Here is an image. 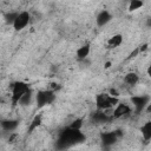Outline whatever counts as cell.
<instances>
[{
    "label": "cell",
    "mask_w": 151,
    "mask_h": 151,
    "mask_svg": "<svg viewBox=\"0 0 151 151\" xmlns=\"http://www.w3.org/2000/svg\"><path fill=\"white\" fill-rule=\"evenodd\" d=\"M122 42H123V35L122 34H114L107 40L106 46H107V48H116V47L120 46Z\"/></svg>",
    "instance_id": "10"
},
{
    "label": "cell",
    "mask_w": 151,
    "mask_h": 151,
    "mask_svg": "<svg viewBox=\"0 0 151 151\" xmlns=\"http://www.w3.org/2000/svg\"><path fill=\"white\" fill-rule=\"evenodd\" d=\"M131 103L134 106L136 113H140L142 111L145 110L146 105L150 103V97L149 96H133L131 98Z\"/></svg>",
    "instance_id": "6"
},
{
    "label": "cell",
    "mask_w": 151,
    "mask_h": 151,
    "mask_svg": "<svg viewBox=\"0 0 151 151\" xmlns=\"http://www.w3.org/2000/svg\"><path fill=\"white\" fill-rule=\"evenodd\" d=\"M0 103H4V99H2L1 97H0Z\"/></svg>",
    "instance_id": "24"
},
{
    "label": "cell",
    "mask_w": 151,
    "mask_h": 151,
    "mask_svg": "<svg viewBox=\"0 0 151 151\" xmlns=\"http://www.w3.org/2000/svg\"><path fill=\"white\" fill-rule=\"evenodd\" d=\"M119 103L118 97H113L110 93H99L96 97V106L98 110H106L114 107Z\"/></svg>",
    "instance_id": "2"
},
{
    "label": "cell",
    "mask_w": 151,
    "mask_h": 151,
    "mask_svg": "<svg viewBox=\"0 0 151 151\" xmlns=\"http://www.w3.org/2000/svg\"><path fill=\"white\" fill-rule=\"evenodd\" d=\"M90 51H91V47H90V44H85L83 46H80L77 51H76V54H77V58L79 60H85L88 54H90Z\"/></svg>",
    "instance_id": "11"
},
{
    "label": "cell",
    "mask_w": 151,
    "mask_h": 151,
    "mask_svg": "<svg viewBox=\"0 0 151 151\" xmlns=\"http://www.w3.org/2000/svg\"><path fill=\"white\" fill-rule=\"evenodd\" d=\"M41 123H42V114L39 113V114H37V116L32 119V122L29 123V125H28V132L32 133L37 127H39V126L41 125Z\"/></svg>",
    "instance_id": "14"
},
{
    "label": "cell",
    "mask_w": 151,
    "mask_h": 151,
    "mask_svg": "<svg viewBox=\"0 0 151 151\" xmlns=\"http://www.w3.org/2000/svg\"><path fill=\"white\" fill-rule=\"evenodd\" d=\"M143 5H144L143 0H130V4H129V11H130V12L137 11V9H139L140 7H143Z\"/></svg>",
    "instance_id": "17"
},
{
    "label": "cell",
    "mask_w": 151,
    "mask_h": 151,
    "mask_svg": "<svg viewBox=\"0 0 151 151\" xmlns=\"http://www.w3.org/2000/svg\"><path fill=\"white\" fill-rule=\"evenodd\" d=\"M138 53H139V50H138V48H136V50H134V51L129 55V59H133V58H136V55H137Z\"/></svg>",
    "instance_id": "21"
},
{
    "label": "cell",
    "mask_w": 151,
    "mask_h": 151,
    "mask_svg": "<svg viewBox=\"0 0 151 151\" xmlns=\"http://www.w3.org/2000/svg\"><path fill=\"white\" fill-rule=\"evenodd\" d=\"M118 137H119V136L117 134L116 131H112V132H104V133L100 134V140H101V143H103L104 146H111V145H113V144L117 142Z\"/></svg>",
    "instance_id": "8"
},
{
    "label": "cell",
    "mask_w": 151,
    "mask_h": 151,
    "mask_svg": "<svg viewBox=\"0 0 151 151\" xmlns=\"http://www.w3.org/2000/svg\"><path fill=\"white\" fill-rule=\"evenodd\" d=\"M17 15H18V12H9V13H7L6 15H5V21L7 22V24H13L14 22V20H15V18H17Z\"/></svg>",
    "instance_id": "18"
},
{
    "label": "cell",
    "mask_w": 151,
    "mask_h": 151,
    "mask_svg": "<svg viewBox=\"0 0 151 151\" xmlns=\"http://www.w3.org/2000/svg\"><path fill=\"white\" fill-rule=\"evenodd\" d=\"M35 99H37L38 107L41 109V107H44L46 105L52 104L55 100V92L53 90H41V91H38V93L35 96Z\"/></svg>",
    "instance_id": "4"
},
{
    "label": "cell",
    "mask_w": 151,
    "mask_h": 151,
    "mask_svg": "<svg viewBox=\"0 0 151 151\" xmlns=\"http://www.w3.org/2000/svg\"><path fill=\"white\" fill-rule=\"evenodd\" d=\"M31 101H32V90L29 88L26 93L22 94V97L19 99L18 104H19L20 106H27V105L31 104Z\"/></svg>",
    "instance_id": "16"
},
{
    "label": "cell",
    "mask_w": 151,
    "mask_h": 151,
    "mask_svg": "<svg viewBox=\"0 0 151 151\" xmlns=\"http://www.w3.org/2000/svg\"><path fill=\"white\" fill-rule=\"evenodd\" d=\"M29 90V85L25 81H15L12 85V94H11V101L12 105H18L19 99L22 97L24 93H26Z\"/></svg>",
    "instance_id": "3"
},
{
    "label": "cell",
    "mask_w": 151,
    "mask_h": 151,
    "mask_svg": "<svg viewBox=\"0 0 151 151\" xmlns=\"http://www.w3.org/2000/svg\"><path fill=\"white\" fill-rule=\"evenodd\" d=\"M138 81H139V77L134 72H129L124 77V83L127 84V85H130V86H134Z\"/></svg>",
    "instance_id": "13"
},
{
    "label": "cell",
    "mask_w": 151,
    "mask_h": 151,
    "mask_svg": "<svg viewBox=\"0 0 151 151\" xmlns=\"http://www.w3.org/2000/svg\"><path fill=\"white\" fill-rule=\"evenodd\" d=\"M147 47H149V45H147V44H144V45H142L138 50H139V52H144V51H146V50H147Z\"/></svg>",
    "instance_id": "22"
},
{
    "label": "cell",
    "mask_w": 151,
    "mask_h": 151,
    "mask_svg": "<svg viewBox=\"0 0 151 151\" xmlns=\"http://www.w3.org/2000/svg\"><path fill=\"white\" fill-rule=\"evenodd\" d=\"M131 112V107L127 105V104H123V103H118L116 105V107L113 109L112 111V117L118 119V118H122L126 114H129Z\"/></svg>",
    "instance_id": "7"
},
{
    "label": "cell",
    "mask_w": 151,
    "mask_h": 151,
    "mask_svg": "<svg viewBox=\"0 0 151 151\" xmlns=\"http://www.w3.org/2000/svg\"><path fill=\"white\" fill-rule=\"evenodd\" d=\"M29 21H31V14L28 12L24 11L20 13L18 12V15H17V18L12 25H13V28L15 31H21L29 24Z\"/></svg>",
    "instance_id": "5"
},
{
    "label": "cell",
    "mask_w": 151,
    "mask_h": 151,
    "mask_svg": "<svg viewBox=\"0 0 151 151\" xmlns=\"http://www.w3.org/2000/svg\"><path fill=\"white\" fill-rule=\"evenodd\" d=\"M109 93H110L111 96H113V97H118V96H119V92H118L116 88H111V90L109 91Z\"/></svg>",
    "instance_id": "20"
},
{
    "label": "cell",
    "mask_w": 151,
    "mask_h": 151,
    "mask_svg": "<svg viewBox=\"0 0 151 151\" xmlns=\"http://www.w3.org/2000/svg\"><path fill=\"white\" fill-rule=\"evenodd\" d=\"M111 66V63L110 61H107V63H105V68H109Z\"/></svg>",
    "instance_id": "23"
},
{
    "label": "cell",
    "mask_w": 151,
    "mask_h": 151,
    "mask_svg": "<svg viewBox=\"0 0 151 151\" xmlns=\"http://www.w3.org/2000/svg\"><path fill=\"white\" fill-rule=\"evenodd\" d=\"M140 131H142V136L144 138L145 142H149L151 139V122H146L142 127H140Z\"/></svg>",
    "instance_id": "15"
},
{
    "label": "cell",
    "mask_w": 151,
    "mask_h": 151,
    "mask_svg": "<svg viewBox=\"0 0 151 151\" xmlns=\"http://www.w3.org/2000/svg\"><path fill=\"white\" fill-rule=\"evenodd\" d=\"M70 127H71V129H76V130H80V129L83 127V118H77V119H74V120L71 123Z\"/></svg>",
    "instance_id": "19"
},
{
    "label": "cell",
    "mask_w": 151,
    "mask_h": 151,
    "mask_svg": "<svg viewBox=\"0 0 151 151\" xmlns=\"http://www.w3.org/2000/svg\"><path fill=\"white\" fill-rule=\"evenodd\" d=\"M0 137H1V131H0Z\"/></svg>",
    "instance_id": "25"
},
{
    "label": "cell",
    "mask_w": 151,
    "mask_h": 151,
    "mask_svg": "<svg viewBox=\"0 0 151 151\" xmlns=\"http://www.w3.org/2000/svg\"><path fill=\"white\" fill-rule=\"evenodd\" d=\"M1 129L5 130V131H14L18 125H19V122L18 120H14V119H7V120H2L1 122Z\"/></svg>",
    "instance_id": "12"
},
{
    "label": "cell",
    "mask_w": 151,
    "mask_h": 151,
    "mask_svg": "<svg viewBox=\"0 0 151 151\" xmlns=\"http://www.w3.org/2000/svg\"><path fill=\"white\" fill-rule=\"evenodd\" d=\"M84 139H85V136L81 133L80 130L71 129L70 126L66 130H64L60 136V142H64L65 146H67L68 144H76V143L83 142Z\"/></svg>",
    "instance_id": "1"
},
{
    "label": "cell",
    "mask_w": 151,
    "mask_h": 151,
    "mask_svg": "<svg viewBox=\"0 0 151 151\" xmlns=\"http://www.w3.org/2000/svg\"><path fill=\"white\" fill-rule=\"evenodd\" d=\"M111 19H112V15H111V13L109 12V11H106V9H104V11H101L98 15H97V18H96V22H97V26H99V27H103V26H105L106 24H109L110 21H111Z\"/></svg>",
    "instance_id": "9"
}]
</instances>
